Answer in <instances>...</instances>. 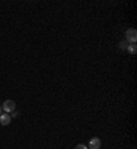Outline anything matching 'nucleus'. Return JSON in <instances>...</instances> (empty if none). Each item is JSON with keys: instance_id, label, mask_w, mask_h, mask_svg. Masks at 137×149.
<instances>
[{"instance_id": "4", "label": "nucleus", "mask_w": 137, "mask_h": 149, "mask_svg": "<svg viewBox=\"0 0 137 149\" xmlns=\"http://www.w3.org/2000/svg\"><path fill=\"white\" fill-rule=\"evenodd\" d=\"M10 123H11L10 113H1V115H0V125H1V126H8Z\"/></svg>"}, {"instance_id": "2", "label": "nucleus", "mask_w": 137, "mask_h": 149, "mask_svg": "<svg viewBox=\"0 0 137 149\" xmlns=\"http://www.w3.org/2000/svg\"><path fill=\"white\" fill-rule=\"evenodd\" d=\"M126 41H130L132 44H136L137 41V32L136 29H129V30H126Z\"/></svg>"}, {"instance_id": "1", "label": "nucleus", "mask_w": 137, "mask_h": 149, "mask_svg": "<svg viewBox=\"0 0 137 149\" xmlns=\"http://www.w3.org/2000/svg\"><path fill=\"white\" fill-rule=\"evenodd\" d=\"M1 109L4 111V113H11L13 111H15V101L13 100H6L3 105H1Z\"/></svg>"}, {"instance_id": "3", "label": "nucleus", "mask_w": 137, "mask_h": 149, "mask_svg": "<svg viewBox=\"0 0 137 149\" xmlns=\"http://www.w3.org/2000/svg\"><path fill=\"white\" fill-rule=\"evenodd\" d=\"M101 145V141L100 138H97V137H93V138H91V141H89V149H99Z\"/></svg>"}, {"instance_id": "6", "label": "nucleus", "mask_w": 137, "mask_h": 149, "mask_svg": "<svg viewBox=\"0 0 137 149\" xmlns=\"http://www.w3.org/2000/svg\"><path fill=\"white\" fill-rule=\"evenodd\" d=\"M128 45H129V42L126 40L125 41H122V42H119V48H121V49H125L126 51V48H128Z\"/></svg>"}, {"instance_id": "5", "label": "nucleus", "mask_w": 137, "mask_h": 149, "mask_svg": "<svg viewBox=\"0 0 137 149\" xmlns=\"http://www.w3.org/2000/svg\"><path fill=\"white\" fill-rule=\"evenodd\" d=\"M126 51H128L129 54L136 55L137 54V45H136V44H129L128 48H126Z\"/></svg>"}, {"instance_id": "7", "label": "nucleus", "mask_w": 137, "mask_h": 149, "mask_svg": "<svg viewBox=\"0 0 137 149\" xmlns=\"http://www.w3.org/2000/svg\"><path fill=\"white\" fill-rule=\"evenodd\" d=\"M10 116H11V119H13V118H18L19 116V112L15 109V111H13V112L10 113Z\"/></svg>"}, {"instance_id": "9", "label": "nucleus", "mask_w": 137, "mask_h": 149, "mask_svg": "<svg viewBox=\"0 0 137 149\" xmlns=\"http://www.w3.org/2000/svg\"><path fill=\"white\" fill-rule=\"evenodd\" d=\"M1 112H3V109H1V107H0V115H1Z\"/></svg>"}, {"instance_id": "8", "label": "nucleus", "mask_w": 137, "mask_h": 149, "mask_svg": "<svg viewBox=\"0 0 137 149\" xmlns=\"http://www.w3.org/2000/svg\"><path fill=\"white\" fill-rule=\"evenodd\" d=\"M74 149H88V146L87 145H84V144H80V145H77Z\"/></svg>"}]
</instances>
